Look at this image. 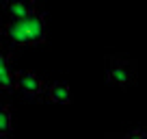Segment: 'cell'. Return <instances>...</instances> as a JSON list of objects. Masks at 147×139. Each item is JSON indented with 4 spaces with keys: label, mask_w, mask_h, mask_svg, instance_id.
<instances>
[{
    "label": "cell",
    "mask_w": 147,
    "mask_h": 139,
    "mask_svg": "<svg viewBox=\"0 0 147 139\" xmlns=\"http://www.w3.org/2000/svg\"><path fill=\"white\" fill-rule=\"evenodd\" d=\"M5 37L15 46H37L46 42V20L35 13L24 20H11L5 24Z\"/></svg>",
    "instance_id": "6da1fadb"
},
{
    "label": "cell",
    "mask_w": 147,
    "mask_h": 139,
    "mask_svg": "<svg viewBox=\"0 0 147 139\" xmlns=\"http://www.w3.org/2000/svg\"><path fill=\"white\" fill-rule=\"evenodd\" d=\"M106 78H108V83H115V85L125 87V85L134 83L136 74H134L132 65H130L125 59H113L110 65H108V72H106Z\"/></svg>",
    "instance_id": "7a4b0ae2"
},
{
    "label": "cell",
    "mask_w": 147,
    "mask_h": 139,
    "mask_svg": "<svg viewBox=\"0 0 147 139\" xmlns=\"http://www.w3.org/2000/svg\"><path fill=\"white\" fill-rule=\"evenodd\" d=\"M18 87L26 93L28 98H39L43 91L48 93V87L43 83V78L32 70H24V72H18Z\"/></svg>",
    "instance_id": "3957f363"
},
{
    "label": "cell",
    "mask_w": 147,
    "mask_h": 139,
    "mask_svg": "<svg viewBox=\"0 0 147 139\" xmlns=\"http://www.w3.org/2000/svg\"><path fill=\"white\" fill-rule=\"evenodd\" d=\"M15 87H18V72L11 70V55L2 52L0 55V89L13 91Z\"/></svg>",
    "instance_id": "277c9868"
},
{
    "label": "cell",
    "mask_w": 147,
    "mask_h": 139,
    "mask_svg": "<svg viewBox=\"0 0 147 139\" xmlns=\"http://www.w3.org/2000/svg\"><path fill=\"white\" fill-rule=\"evenodd\" d=\"M7 11H9L11 20H24V18H30V15L39 13L37 2H32V0H13V2L7 5Z\"/></svg>",
    "instance_id": "5b68a950"
},
{
    "label": "cell",
    "mask_w": 147,
    "mask_h": 139,
    "mask_svg": "<svg viewBox=\"0 0 147 139\" xmlns=\"http://www.w3.org/2000/svg\"><path fill=\"white\" fill-rule=\"evenodd\" d=\"M48 98H50L52 102H56V104H65V102L71 100V87H69V83H65V80H56V83H52L50 87H48Z\"/></svg>",
    "instance_id": "8992f818"
},
{
    "label": "cell",
    "mask_w": 147,
    "mask_h": 139,
    "mask_svg": "<svg viewBox=\"0 0 147 139\" xmlns=\"http://www.w3.org/2000/svg\"><path fill=\"white\" fill-rule=\"evenodd\" d=\"M11 130H13V111L9 104H2V109H0V135L7 137V135H11Z\"/></svg>",
    "instance_id": "52a82bcc"
},
{
    "label": "cell",
    "mask_w": 147,
    "mask_h": 139,
    "mask_svg": "<svg viewBox=\"0 0 147 139\" xmlns=\"http://www.w3.org/2000/svg\"><path fill=\"white\" fill-rule=\"evenodd\" d=\"M125 137H128V139H147V133L143 128H134V130H130Z\"/></svg>",
    "instance_id": "ba28073f"
},
{
    "label": "cell",
    "mask_w": 147,
    "mask_h": 139,
    "mask_svg": "<svg viewBox=\"0 0 147 139\" xmlns=\"http://www.w3.org/2000/svg\"><path fill=\"white\" fill-rule=\"evenodd\" d=\"M117 139H128V137H117Z\"/></svg>",
    "instance_id": "9c48e42d"
}]
</instances>
